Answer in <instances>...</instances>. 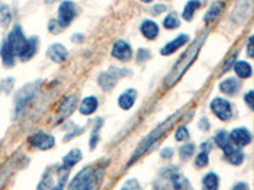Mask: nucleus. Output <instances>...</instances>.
<instances>
[{"label": "nucleus", "mask_w": 254, "mask_h": 190, "mask_svg": "<svg viewBox=\"0 0 254 190\" xmlns=\"http://www.w3.org/2000/svg\"><path fill=\"white\" fill-rule=\"evenodd\" d=\"M207 32L201 33L200 36H197V38L193 41V44L188 47L187 50L184 51V54L182 55L178 61L175 62L173 67L171 69V71L168 73V75L164 79V85L165 88H172L174 87L178 81L181 80L182 76L184 75V73L190 67V65L194 62V60L198 57L201 48L204 46L205 40H206Z\"/></svg>", "instance_id": "1"}, {"label": "nucleus", "mask_w": 254, "mask_h": 190, "mask_svg": "<svg viewBox=\"0 0 254 190\" xmlns=\"http://www.w3.org/2000/svg\"><path fill=\"white\" fill-rule=\"evenodd\" d=\"M7 44L12 48L16 57H19L22 61H28L36 55L37 47H38V38L37 37H31L26 38L23 34V30L20 26H14L13 29L10 30L8 34Z\"/></svg>", "instance_id": "2"}, {"label": "nucleus", "mask_w": 254, "mask_h": 190, "mask_svg": "<svg viewBox=\"0 0 254 190\" xmlns=\"http://www.w3.org/2000/svg\"><path fill=\"white\" fill-rule=\"evenodd\" d=\"M178 119H179V112L172 114L171 117H168L167 119L164 120L163 123L159 124V126H158L157 128L153 131V132H150V133L147 134L144 140L141 141L140 145L137 146V148H136V151L134 152V155L131 156V160L128 161V166H130L131 163L136 162L137 159H140L141 156H144L147 151L150 150L151 147L154 146L158 141L160 140L161 137L167 133L168 131L171 130L172 127L174 126V123H175Z\"/></svg>", "instance_id": "3"}, {"label": "nucleus", "mask_w": 254, "mask_h": 190, "mask_svg": "<svg viewBox=\"0 0 254 190\" xmlns=\"http://www.w3.org/2000/svg\"><path fill=\"white\" fill-rule=\"evenodd\" d=\"M104 169H106L104 165L97 169H93L92 166L84 167L83 170L74 176L69 190H98L103 180Z\"/></svg>", "instance_id": "4"}, {"label": "nucleus", "mask_w": 254, "mask_h": 190, "mask_svg": "<svg viewBox=\"0 0 254 190\" xmlns=\"http://www.w3.org/2000/svg\"><path fill=\"white\" fill-rule=\"evenodd\" d=\"M69 176V169L65 166L57 167V179L55 180L54 173L51 170H47L42 176L38 189L37 190H63Z\"/></svg>", "instance_id": "5"}, {"label": "nucleus", "mask_w": 254, "mask_h": 190, "mask_svg": "<svg viewBox=\"0 0 254 190\" xmlns=\"http://www.w3.org/2000/svg\"><path fill=\"white\" fill-rule=\"evenodd\" d=\"M57 14H59L57 15V23L60 24L63 28L67 27L77 15V7L70 0H65L60 4Z\"/></svg>", "instance_id": "6"}, {"label": "nucleus", "mask_w": 254, "mask_h": 190, "mask_svg": "<svg viewBox=\"0 0 254 190\" xmlns=\"http://www.w3.org/2000/svg\"><path fill=\"white\" fill-rule=\"evenodd\" d=\"M211 110L220 120H229L233 116V109H231V104L224 98H215L210 104Z\"/></svg>", "instance_id": "7"}, {"label": "nucleus", "mask_w": 254, "mask_h": 190, "mask_svg": "<svg viewBox=\"0 0 254 190\" xmlns=\"http://www.w3.org/2000/svg\"><path fill=\"white\" fill-rule=\"evenodd\" d=\"M164 177L168 179L172 190H190V183L184 177V175L178 173L177 170H165Z\"/></svg>", "instance_id": "8"}, {"label": "nucleus", "mask_w": 254, "mask_h": 190, "mask_svg": "<svg viewBox=\"0 0 254 190\" xmlns=\"http://www.w3.org/2000/svg\"><path fill=\"white\" fill-rule=\"evenodd\" d=\"M111 55L116 60L126 62V61H130L131 57H132V48H131V46L127 44L126 41L120 40L117 42H114L112 51H111Z\"/></svg>", "instance_id": "9"}, {"label": "nucleus", "mask_w": 254, "mask_h": 190, "mask_svg": "<svg viewBox=\"0 0 254 190\" xmlns=\"http://www.w3.org/2000/svg\"><path fill=\"white\" fill-rule=\"evenodd\" d=\"M28 141H30V144L32 146L42 151L50 150V148H52L55 146V137L51 136V134L44 133V132L34 133L33 136L30 137Z\"/></svg>", "instance_id": "10"}, {"label": "nucleus", "mask_w": 254, "mask_h": 190, "mask_svg": "<svg viewBox=\"0 0 254 190\" xmlns=\"http://www.w3.org/2000/svg\"><path fill=\"white\" fill-rule=\"evenodd\" d=\"M229 137H230L231 144L235 145L239 148L248 146L252 142V133L247 128H243V127H239V128L231 131Z\"/></svg>", "instance_id": "11"}, {"label": "nucleus", "mask_w": 254, "mask_h": 190, "mask_svg": "<svg viewBox=\"0 0 254 190\" xmlns=\"http://www.w3.org/2000/svg\"><path fill=\"white\" fill-rule=\"evenodd\" d=\"M188 41H190V36L186 33H182L179 34L178 37H175L173 41H171V42H168L165 46L163 47L160 50V54L163 55V56H169V55L174 54L175 51H178L181 47H183L184 44H187Z\"/></svg>", "instance_id": "12"}, {"label": "nucleus", "mask_w": 254, "mask_h": 190, "mask_svg": "<svg viewBox=\"0 0 254 190\" xmlns=\"http://www.w3.org/2000/svg\"><path fill=\"white\" fill-rule=\"evenodd\" d=\"M78 105V98L75 95H67L60 102V107H59V117L60 120L66 119L71 113H73Z\"/></svg>", "instance_id": "13"}, {"label": "nucleus", "mask_w": 254, "mask_h": 190, "mask_svg": "<svg viewBox=\"0 0 254 190\" xmlns=\"http://www.w3.org/2000/svg\"><path fill=\"white\" fill-rule=\"evenodd\" d=\"M67 55H69V52H67L66 47L61 44H51V46L47 48V57H48L50 60L54 61V62H64V61L67 58Z\"/></svg>", "instance_id": "14"}, {"label": "nucleus", "mask_w": 254, "mask_h": 190, "mask_svg": "<svg viewBox=\"0 0 254 190\" xmlns=\"http://www.w3.org/2000/svg\"><path fill=\"white\" fill-rule=\"evenodd\" d=\"M137 98V91L135 89H127L124 93L121 94L120 98H118V105H120L121 109L128 110L134 107L135 102H136Z\"/></svg>", "instance_id": "15"}, {"label": "nucleus", "mask_w": 254, "mask_h": 190, "mask_svg": "<svg viewBox=\"0 0 254 190\" xmlns=\"http://www.w3.org/2000/svg\"><path fill=\"white\" fill-rule=\"evenodd\" d=\"M140 30L143 36L146 38V40H155L159 34V26L155 23L154 20L146 19L144 20L140 26Z\"/></svg>", "instance_id": "16"}, {"label": "nucleus", "mask_w": 254, "mask_h": 190, "mask_svg": "<svg viewBox=\"0 0 254 190\" xmlns=\"http://www.w3.org/2000/svg\"><path fill=\"white\" fill-rule=\"evenodd\" d=\"M98 108V99L93 95L91 97L84 98L81 100V103L79 104V112H80L83 116H91L93 114Z\"/></svg>", "instance_id": "17"}, {"label": "nucleus", "mask_w": 254, "mask_h": 190, "mask_svg": "<svg viewBox=\"0 0 254 190\" xmlns=\"http://www.w3.org/2000/svg\"><path fill=\"white\" fill-rule=\"evenodd\" d=\"M220 90L227 95H234L240 90V83L235 77H227L220 83Z\"/></svg>", "instance_id": "18"}, {"label": "nucleus", "mask_w": 254, "mask_h": 190, "mask_svg": "<svg viewBox=\"0 0 254 190\" xmlns=\"http://www.w3.org/2000/svg\"><path fill=\"white\" fill-rule=\"evenodd\" d=\"M225 156H226L227 161L231 163V165H241L243 160H244V155L239 150V147H235L234 145L230 147V148H227L226 151H224Z\"/></svg>", "instance_id": "19"}, {"label": "nucleus", "mask_w": 254, "mask_h": 190, "mask_svg": "<svg viewBox=\"0 0 254 190\" xmlns=\"http://www.w3.org/2000/svg\"><path fill=\"white\" fill-rule=\"evenodd\" d=\"M0 56H1V60L3 63L7 67L14 66V62H16V55L12 51V48L9 47V44H7V41H4L3 44H1V48H0Z\"/></svg>", "instance_id": "20"}, {"label": "nucleus", "mask_w": 254, "mask_h": 190, "mask_svg": "<svg viewBox=\"0 0 254 190\" xmlns=\"http://www.w3.org/2000/svg\"><path fill=\"white\" fill-rule=\"evenodd\" d=\"M34 95V90H33V87H31V85H27V87H24L22 90L18 93V97H17V112H19L22 108L26 105V103H27L28 100L31 99V98L33 97Z\"/></svg>", "instance_id": "21"}, {"label": "nucleus", "mask_w": 254, "mask_h": 190, "mask_svg": "<svg viewBox=\"0 0 254 190\" xmlns=\"http://www.w3.org/2000/svg\"><path fill=\"white\" fill-rule=\"evenodd\" d=\"M117 80L118 79H116V77H114L113 75H111L110 73H100L99 77H98V84H99V87L102 88L104 91H110L116 87Z\"/></svg>", "instance_id": "22"}, {"label": "nucleus", "mask_w": 254, "mask_h": 190, "mask_svg": "<svg viewBox=\"0 0 254 190\" xmlns=\"http://www.w3.org/2000/svg\"><path fill=\"white\" fill-rule=\"evenodd\" d=\"M81 157H83L81 151L79 150V148H74V150H71L70 152H67L66 156L64 157L63 166H65L66 169L70 170L74 165H77V163L81 160Z\"/></svg>", "instance_id": "23"}, {"label": "nucleus", "mask_w": 254, "mask_h": 190, "mask_svg": "<svg viewBox=\"0 0 254 190\" xmlns=\"http://www.w3.org/2000/svg\"><path fill=\"white\" fill-rule=\"evenodd\" d=\"M224 10V4L221 3V1H216L208 8V10L206 12L204 17V22L206 24L211 23V22H214L216 18L219 17V14H221V12Z\"/></svg>", "instance_id": "24"}, {"label": "nucleus", "mask_w": 254, "mask_h": 190, "mask_svg": "<svg viewBox=\"0 0 254 190\" xmlns=\"http://www.w3.org/2000/svg\"><path fill=\"white\" fill-rule=\"evenodd\" d=\"M201 7V1L200 0H188L187 4H186V7H184L183 12H182V18L184 20H190L193 19L194 13L197 12L198 8Z\"/></svg>", "instance_id": "25"}, {"label": "nucleus", "mask_w": 254, "mask_h": 190, "mask_svg": "<svg viewBox=\"0 0 254 190\" xmlns=\"http://www.w3.org/2000/svg\"><path fill=\"white\" fill-rule=\"evenodd\" d=\"M233 67H234L237 76L240 79H248L252 76V66L247 61H237Z\"/></svg>", "instance_id": "26"}, {"label": "nucleus", "mask_w": 254, "mask_h": 190, "mask_svg": "<svg viewBox=\"0 0 254 190\" xmlns=\"http://www.w3.org/2000/svg\"><path fill=\"white\" fill-rule=\"evenodd\" d=\"M202 185H204L205 190H218L219 176L215 173L206 174L202 179Z\"/></svg>", "instance_id": "27"}, {"label": "nucleus", "mask_w": 254, "mask_h": 190, "mask_svg": "<svg viewBox=\"0 0 254 190\" xmlns=\"http://www.w3.org/2000/svg\"><path fill=\"white\" fill-rule=\"evenodd\" d=\"M215 142H216V145L220 147L221 150L224 151H226L227 148H230V147L233 146L230 137H229V133L225 132V131H220V132L216 133V136H215Z\"/></svg>", "instance_id": "28"}, {"label": "nucleus", "mask_w": 254, "mask_h": 190, "mask_svg": "<svg viewBox=\"0 0 254 190\" xmlns=\"http://www.w3.org/2000/svg\"><path fill=\"white\" fill-rule=\"evenodd\" d=\"M163 26L165 29H177V28L181 26V20H179L177 14L171 13L164 18Z\"/></svg>", "instance_id": "29"}, {"label": "nucleus", "mask_w": 254, "mask_h": 190, "mask_svg": "<svg viewBox=\"0 0 254 190\" xmlns=\"http://www.w3.org/2000/svg\"><path fill=\"white\" fill-rule=\"evenodd\" d=\"M10 22H12V12H10L9 7L5 4L0 5V24H1V27L8 28Z\"/></svg>", "instance_id": "30"}, {"label": "nucleus", "mask_w": 254, "mask_h": 190, "mask_svg": "<svg viewBox=\"0 0 254 190\" xmlns=\"http://www.w3.org/2000/svg\"><path fill=\"white\" fill-rule=\"evenodd\" d=\"M102 124H103V120L100 119V118H98L95 124H94L93 131H92L91 140H89V147H91V150H94V148H95L98 141H99V130L102 128Z\"/></svg>", "instance_id": "31"}, {"label": "nucleus", "mask_w": 254, "mask_h": 190, "mask_svg": "<svg viewBox=\"0 0 254 190\" xmlns=\"http://www.w3.org/2000/svg\"><path fill=\"white\" fill-rule=\"evenodd\" d=\"M196 166L197 167H206L208 165V151L202 150L196 157Z\"/></svg>", "instance_id": "32"}, {"label": "nucleus", "mask_w": 254, "mask_h": 190, "mask_svg": "<svg viewBox=\"0 0 254 190\" xmlns=\"http://www.w3.org/2000/svg\"><path fill=\"white\" fill-rule=\"evenodd\" d=\"M190 138V132H188V128L186 126H181L175 131V140L179 141V142H184Z\"/></svg>", "instance_id": "33"}, {"label": "nucleus", "mask_w": 254, "mask_h": 190, "mask_svg": "<svg viewBox=\"0 0 254 190\" xmlns=\"http://www.w3.org/2000/svg\"><path fill=\"white\" fill-rule=\"evenodd\" d=\"M193 152H194L193 144L184 145V146H182L181 148H179V154H181L182 159H188V157H190L192 155H193Z\"/></svg>", "instance_id": "34"}, {"label": "nucleus", "mask_w": 254, "mask_h": 190, "mask_svg": "<svg viewBox=\"0 0 254 190\" xmlns=\"http://www.w3.org/2000/svg\"><path fill=\"white\" fill-rule=\"evenodd\" d=\"M121 190H141V185L136 179H130V180L125 181Z\"/></svg>", "instance_id": "35"}, {"label": "nucleus", "mask_w": 254, "mask_h": 190, "mask_svg": "<svg viewBox=\"0 0 254 190\" xmlns=\"http://www.w3.org/2000/svg\"><path fill=\"white\" fill-rule=\"evenodd\" d=\"M150 58V52L146 48H140L137 51V62H145Z\"/></svg>", "instance_id": "36"}, {"label": "nucleus", "mask_w": 254, "mask_h": 190, "mask_svg": "<svg viewBox=\"0 0 254 190\" xmlns=\"http://www.w3.org/2000/svg\"><path fill=\"white\" fill-rule=\"evenodd\" d=\"M9 175H10L9 167H8V165H5V166L0 170V189L3 188V185L5 184V181H7V179Z\"/></svg>", "instance_id": "37"}, {"label": "nucleus", "mask_w": 254, "mask_h": 190, "mask_svg": "<svg viewBox=\"0 0 254 190\" xmlns=\"http://www.w3.org/2000/svg\"><path fill=\"white\" fill-rule=\"evenodd\" d=\"M63 29L60 24L57 23V20H51L50 23H48V30H50L51 33H59L60 30Z\"/></svg>", "instance_id": "38"}, {"label": "nucleus", "mask_w": 254, "mask_h": 190, "mask_svg": "<svg viewBox=\"0 0 254 190\" xmlns=\"http://www.w3.org/2000/svg\"><path fill=\"white\" fill-rule=\"evenodd\" d=\"M237 56H238L237 54H233V55H231L230 58H229V60H227V62L225 63V66L222 67V71H224V73H226V71H229V70H230V69H231V67L234 66L235 60H237Z\"/></svg>", "instance_id": "39"}, {"label": "nucleus", "mask_w": 254, "mask_h": 190, "mask_svg": "<svg viewBox=\"0 0 254 190\" xmlns=\"http://www.w3.org/2000/svg\"><path fill=\"white\" fill-rule=\"evenodd\" d=\"M253 97H254V91L253 90L248 91V93L244 95L245 103H247L248 105H249V108H252V109H253Z\"/></svg>", "instance_id": "40"}, {"label": "nucleus", "mask_w": 254, "mask_h": 190, "mask_svg": "<svg viewBox=\"0 0 254 190\" xmlns=\"http://www.w3.org/2000/svg\"><path fill=\"white\" fill-rule=\"evenodd\" d=\"M174 151L173 148H171V147H165V148H163V151H161V157H164V159H171L172 156H173Z\"/></svg>", "instance_id": "41"}, {"label": "nucleus", "mask_w": 254, "mask_h": 190, "mask_svg": "<svg viewBox=\"0 0 254 190\" xmlns=\"http://www.w3.org/2000/svg\"><path fill=\"white\" fill-rule=\"evenodd\" d=\"M253 40H254V37L251 36L247 44V54L249 57H253Z\"/></svg>", "instance_id": "42"}, {"label": "nucleus", "mask_w": 254, "mask_h": 190, "mask_svg": "<svg viewBox=\"0 0 254 190\" xmlns=\"http://www.w3.org/2000/svg\"><path fill=\"white\" fill-rule=\"evenodd\" d=\"M165 10H167V7H165L164 4H157V5L153 7V12L155 13V15H159V14H161L163 12H165Z\"/></svg>", "instance_id": "43"}, {"label": "nucleus", "mask_w": 254, "mask_h": 190, "mask_svg": "<svg viewBox=\"0 0 254 190\" xmlns=\"http://www.w3.org/2000/svg\"><path fill=\"white\" fill-rule=\"evenodd\" d=\"M233 190H249V187L245 183H238L233 187Z\"/></svg>", "instance_id": "44"}, {"label": "nucleus", "mask_w": 254, "mask_h": 190, "mask_svg": "<svg viewBox=\"0 0 254 190\" xmlns=\"http://www.w3.org/2000/svg\"><path fill=\"white\" fill-rule=\"evenodd\" d=\"M71 41H73V42H81V41H83V36H81L80 33H77L75 34V36L74 37H71Z\"/></svg>", "instance_id": "45"}, {"label": "nucleus", "mask_w": 254, "mask_h": 190, "mask_svg": "<svg viewBox=\"0 0 254 190\" xmlns=\"http://www.w3.org/2000/svg\"><path fill=\"white\" fill-rule=\"evenodd\" d=\"M143 1H144V3H151L153 0H143Z\"/></svg>", "instance_id": "46"}]
</instances>
